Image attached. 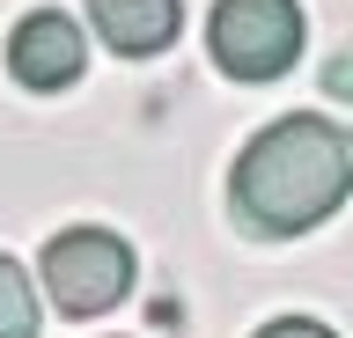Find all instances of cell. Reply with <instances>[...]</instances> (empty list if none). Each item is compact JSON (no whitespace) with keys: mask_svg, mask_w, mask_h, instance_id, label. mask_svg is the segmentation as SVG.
Masks as SVG:
<instances>
[{"mask_svg":"<svg viewBox=\"0 0 353 338\" xmlns=\"http://www.w3.org/2000/svg\"><path fill=\"white\" fill-rule=\"evenodd\" d=\"M353 199V125L324 111H287L265 133L243 140L228 169V206L236 221L265 243H294L309 228H324Z\"/></svg>","mask_w":353,"mask_h":338,"instance_id":"1","label":"cell"},{"mask_svg":"<svg viewBox=\"0 0 353 338\" xmlns=\"http://www.w3.org/2000/svg\"><path fill=\"white\" fill-rule=\"evenodd\" d=\"M302 45H309L302 0H214V15H206V52L243 89H265V81L294 74Z\"/></svg>","mask_w":353,"mask_h":338,"instance_id":"2","label":"cell"},{"mask_svg":"<svg viewBox=\"0 0 353 338\" xmlns=\"http://www.w3.org/2000/svg\"><path fill=\"white\" fill-rule=\"evenodd\" d=\"M88 67V37L81 23L66 15V8H30L15 23V37H8V74H15L22 89H37V96H59L74 89Z\"/></svg>","mask_w":353,"mask_h":338,"instance_id":"4","label":"cell"},{"mask_svg":"<svg viewBox=\"0 0 353 338\" xmlns=\"http://www.w3.org/2000/svg\"><path fill=\"white\" fill-rule=\"evenodd\" d=\"M324 96H339V103H353V45H339L324 59Z\"/></svg>","mask_w":353,"mask_h":338,"instance_id":"8","label":"cell"},{"mask_svg":"<svg viewBox=\"0 0 353 338\" xmlns=\"http://www.w3.org/2000/svg\"><path fill=\"white\" fill-rule=\"evenodd\" d=\"M37 279L59 316H110L132 294V243L110 228H59L37 250Z\"/></svg>","mask_w":353,"mask_h":338,"instance_id":"3","label":"cell"},{"mask_svg":"<svg viewBox=\"0 0 353 338\" xmlns=\"http://www.w3.org/2000/svg\"><path fill=\"white\" fill-rule=\"evenodd\" d=\"M88 30L118 59H154L184 30V0H88Z\"/></svg>","mask_w":353,"mask_h":338,"instance_id":"5","label":"cell"},{"mask_svg":"<svg viewBox=\"0 0 353 338\" xmlns=\"http://www.w3.org/2000/svg\"><path fill=\"white\" fill-rule=\"evenodd\" d=\"M258 338H339V331L316 316H272V324H258Z\"/></svg>","mask_w":353,"mask_h":338,"instance_id":"7","label":"cell"},{"mask_svg":"<svg viewBox=\"0 0 353 338\" xmlns=\"http://www.w3.org/2000/svg\"><path fill=\"white\" fill-rule=\"evenodd\" d=\"M0 338H37V279L0 250Z\"/></svg>","mask_w":353,"mask_h":338,"instance_id":"6","label":"cell"}]
</instances>
